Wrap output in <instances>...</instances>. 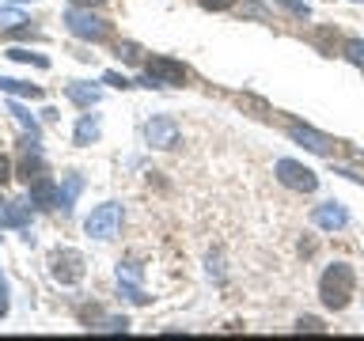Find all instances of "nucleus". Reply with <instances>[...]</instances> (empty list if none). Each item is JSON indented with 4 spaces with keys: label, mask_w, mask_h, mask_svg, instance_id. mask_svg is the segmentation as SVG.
<instances>
[{
    "label": "nucleus",
    "mask_w": 364,
    "mask_h": 341,
    "mask_svg": "<svg viewBox=\"0 0 364 341\" xmlns=\"http://www.w3.org/2000/svg\"><path fill=\"white\" fill-rule=\"evenodd\" d=\"M353 288H357V273H353V266H346V261L326 266V273L318 277V296H323V303L330 307V311L349 307Z\"/></svg>",
    "instance_id": "f257e3e1"
},
{
    "label": "nucleus",
    "mask_w": 364,
    "mask_h": 341,
    "mask_svg": "<svg viewBox=\"0 0 364 341\" xmlns=\"http://www.w3.org/2000/svg\"><path fill=\"white\" fill-rule=\"evenodd\" d=\"M144 72H148V80H152L156 87H182L190 80V68L182 61H175V57H164V53L148 57Z\"/></svg>",
    "instance_id": "f03ea898"
},
{
    "label": "nucleus",
    "mask_w": 364,
    "mask_h": 341,
    "mask_svg": "<svg viewBox=\"0 0 364 341\" xmlns=\"http://www.w3.org/2000/svg\"><path fill=\"white\" fill-rule=\"evenodd\" d=\"M65 27L73 31L76 38H84V42H107L110 38V23L91 16V8H73L65 16Z\"/></svg>",
    "instance_id": "7ed1b4c3"
},
{
    "label": "nucleus",
    "mask_w": 364,
    "mask_h": 341,
    "mask_svg": "<svg viewBox=\"0 0 364 341\" xmlns=\"http://www.w3.org/2000/svg\"><path fill=\"white\" fill-rule=\"evenodd\" d=\"M118 227H122V205H114V201L99 205V209L84 220V232H87L91 239H99V243L114 239V235H118Z\"/></svg>",
    "instance_id": "20e7f679"
},
{
    "label": "nucleus",
    "mask_w": 364,
    "mask_h": 341,
    "mask_svg": "<svg viewBox=\"0 0 364 341\" xmlns=\"http://www.w3.org/2000/svg\"><path fill=\"white\" fill-rule=\"evenodd\" d=\"M273 175H277L281 186H289L296 193H315V186H318L315 170L304 167V163H296V159H277V163H273Z\"/></svg>",
    "instance_id": "39448f33"
},
{
    "label": "nucleus",
    "mask_w": 364,
    "mask_h": 341,
    "mask_svg": "<svg viewBox=\"0 0 364 341\" xmlns=\"http://www.w3.org/2000/svg\"><path fill=\"white\" fill-rule=\"evenodd\" d=\"M53 281H61V284H76L80 277H84V254L80 250H61V254H53Z\"/></svg>",
    "instance_id": "423d86ee"
},
{
    "label": "nucleus",
    "mask_w": 364,
    "mask_h": 341,
    "mask_svg": "<svg viewBox=\"0 0 364 341\" xmlns=\"http://www.w3.org/2000/svg\"><path fill=\"white\" fill-rule=\"evenodd\" d=\"M118 288L129 303H148V296L141 288V266H136V261H118Z\"/></svg>",
    "instance_id": "0eeeda50"
},
{
    "label": "nucleus",
    "mask_w": 364,
    "mask_h": 341,
    "mask_svg": "<svg viewBox=\"0 0 364 341\" xmlns=\"http://www.w3.org/2000/svg\"><path fill=\"white\" fill-rule=\"evenodd\" d=\"M144 136H148L152 148H175L178 144V125L171 118H152L144 125Z\"/></svg>",
    "instance_id": "6e6552de"
},
{
    "label": "nucleus",
    "mask_w": 364,
    "mask_h": 341,
    "mask_svg": "<svg viewBox=\"0 0 364 341\" xmlns=\"http://www.w3.org/2000/svg\"><path fill=\"white\" fill-rule=\"evenodd\" d=\"M311 220H315V227H323V232H338V227L349 224V212L341 209V205L326 201V205H318V209L311 212Z\"/></svg>",
    "instance_id": "1a4fd4ad"
},
{
    "label": "nucleus",
    "mask_w": 364,
    "mask_h": 341,
    "mask_svg": "<svg viewBox=\"0 0 364 341\" xmlns=\"http://www.w3.org/2000/svg\"><path fill=\"white\" fill-rule=\"evenodd\" d=\"M292 141H300L304 148H311V152H318V156H330L334 152V141L330 136H323V133H315V129H307V125H292Z\"/></svg>",
    "instance_id": "9d476101"
},
{
    "label": "nucleus",
    "mask_w": 364,
    "mask_h": 341,
    "mask_svg": "<svg viewBox=\"0 0 364 341\" xmlns=\"http://www.w3.org/2000/svg\"><path fill=\"white\" fill-rule=\"evenodd\" d=\"M31 201L42 205V209H57V186L46 175H38V178L31 182Z\"/></svg>",
    "instance_id": "9b49d317"
},
{
    "label": "nucleus",
    "mask_w": 364,
    "mask_h": 341,
    "mask_svg": "<svg viewBox=\"0 0 364 341\" xmlns=\"http://www.w3.org/2000/svg\"><path fill=\"white\" fill-rule=\"evenodd\" d=\"M80 190H84V178H80V175H68V178H65V186L57 190V209H61V212H73V205H76V197H80Z\"/></svg>",
    "instance_id": "f8f14e48"
},
{
    "label": "nucleus",
    "mask_w": 364,
    "mask_h": 341,
    "mask_svg": "<svg viewBox=\"0 0 364 341\" xmlns=\"http://www.w3.org/2000/svg\"><path fill=\"white\" fill-rule=\"evenodd\" d=\"M0 227H27V209L19 201H0Z\"/></svg>",
    "instance_id": "ddd939ff"
},
{
    "label": "nucleus",
    "mask_w": 364,
    "mask_h": 341,
    "mask_svg": "<svg viewBox=\"0 0 364 341\" xmlns=\"http://www.w3.org/2000/svg\"><path fill=\"white\" fill-rule=\"evenodd\" d=\"M65 95L73 99V102H80V107H95V102H99V87H87V84H68V87H65Z\"/></svg>",
    "instance_id": "4468645a"
},
{
    "label": "nucleus",
    "mask_w": 364,
    "mask_h": 341,
    "mask_svg": "<svg viewBox=\"0 0 364 341\" xmlns=\"http://www.w3.org/2000/svg\"><path fill=\"white\" fill-rule=\"evenodd\" d=\"M0 91H8V95H31V99H42V87H31V84H23V80H11V76L0 80Z\"/></svg>",
    "instance_id": "2eb2a0df"
},
{
    "label": "nucleus",
    "mask_w": 364,
    "mask_h": 341,
    "mask_svg": "<svg viewBox=\"0 0 364 341\" xmlns=\"http://www.w3.org/2000/svg\"><path fill=\"white\" fill-rule=\"evenodd\" d=\"M99 136V118H91V114H84L76 125V144H91Z\"/></svg>",
    "instance_id": "dca6fc26"
},
{
    "label": "nucleus",
    "mask_w": 364,
    "mask_h": 341,
    "mask_svg": "<svg viewBox=\"0 0 364 341\" xmlns=\"http://www.w3.org/2000/svg\"><path fill=\"white\" fill-rule=\"evenodd\" d=\"M8 57H11V61H23V65H38V68L50 65L42 53H31V50H8Z\"/></svg>",
    "instance_id": "f3484780"
},
{
    "label": "nucleus",
    "mask_w": 364,
    "mask_h": 341,
    "mask_svg": "<svg viewBox=\"0 0 364 341\" xmlns=\"http://www.w3.org/2000/svg\"><path fill=\"white\" fill-rule=\"evenodd\" d=\"M346 57H349L357 68H364V42H360V38H349V42H346Z\"/></svg>",
    "instance_id": "a211bd4d"
},
{
    "label": "nucleus",
    "mask_w": 364,
    "mask_h": 341,
    "mask_svg": "<svg viewBox=\"0 0 364 341\" xmlns=\"http://www.w3.org/2000/svg\"><path fill=\"white\" fill-rule=\"evenodd\" d=\"M11 114H16V121H19V125H27V129H31V136H38V121H34L31 114L19 107V102H11Z\"/></svg>",
    "instance_id": "6ab92c4d"
},
{
    "label": "nucleus",
    "mask_w": 364,
    "mask_h": 341,
    "mask_svg": "<svg viewBox=\"0 0 364 341\" xmlns=\"http://www.w3.org/2000/svg\"><path fill=\"white\" fill-rule=\"evenodd\" d=\"M19 23H27L19 8H0V27H19Z\"/></svg>",
    "instance_id": "aec40b11"
},
{
    "label": "nucleus",
    "mask_w": 364,
    "mask_h": 341,
    "mask_svg": "<svg viewBox=\"0 0 364 341\" xmlns=\"http://www.w3.org/2000/svg\"><path fill=\"white\" fill-rule=\"evenodd\" d=\"M277 4H284V8L292 11V16H300V19H307V16H311V8H307L304 0H277Z\"/></svg>",
    "instance_id": "412c9836"
},
{
    "label": "nucleus",
    "mask_w": 364,
    "mask_h": 341,
    "mask_svg": "<svg viewBox=\"0 0 364 341\" xmlns=\"http://www.w3.org/2000/svg\"><path fill=\"white\" fill-rule=\"evenodd\" d=\"M118 57H122V61H141V50H136V45L133 42H125V45H118Z\"/></svg>",
    "instance_id": "4be33fe9"
},
{
    "label": "nucleus",
    "mask_w": 364,
    "mask_h": 341,
    "mask_svg": "<svg viewBox=\"0 0 364 341\" xmlns=\"http://www.w3.org/2000/svg\"><path fill=\"white\" fill-rule=\"evenodd\" d=\"M129 323H125V318H102V326H95L99 334H114V330H125Z\"/></svg>",
    "instance_id": "5701e85b"
},
{
    "label": "nucleus",
    "mask_w": 364,
    "mask_h": 341,
    "mask_svg": "<svg viewBox=\"0 0 364 341\" xmlns=\"http://www.w3.org/2000/svg\"><path fill=\"white\" fill-rule=\"evenodd\" d=\"M198 4L209 11H228V8H235V0H198Z\"/></svg>",
    "instance_id": "b1692460"
},
{
    "label": "nucleus",
    "mask_w": 364,
    "mask_h": 341,
    "mask_svg": "<svg viewBox=\"0 0 364 341\" xmlns=\"http://www.w3.org/2000/svg\"><path fill=\"white\" fill-rule=\"evenodd\" d=\"M296 330H307V334H318V330H323V323H318V318H300V323H296Z\"/></svg>",
    "instance_id": "393cba45"
},
{
    "label": "nucleus",
    "mask_w": 364,
    "mask_h": 341,
    "mask_svg": "<svg viewBox=\"0 0 364 341\" xmlns=\"http://www.w3.org/2000/svg\"><path fill=\"white\" fill-rule=\"evenodd\" d=\"M11 178V163H8V159L4 156H0V186H4V182Z\"/></svg>",
    "instance_id": "a878e982"
},
{
    "label": "nucleus",
    "mask_w": 364,
    "mask_h": 341,
    "mask_svg": "<svg viewBox=\"0 0 364 341\" xmlns=\"http://www.w3.org/2000/svg\"><path fill=\"white\" fill-rule=\"evenodd\" d=\"M107 84H114V87H129V80H122V76H114V72H110V76H107Z\"/></svg>",
    "instance_id": "bb28decb"
},
{
    "label": "nucleus",
    "mask_w": 364,
    "mask_h": 341,
    "mask_svg": "<svg viewBox=\"0 0 364 341\" xmlns=\"http://www.w3.org/2000/svg\"><path fill=\"white\" fill-rule=\"evenodd\" d=\"M76 8H95V4H107V0H73Z\"/></svg>",
    "instance_id": "cd10ccee"
},
{
    "label": "nucleus",
    "mask_w": 364,
    "mask_h": 341,
    "mask_svg": "<svg viewBox=\"0 0 364 341\" xmlns=\"http://www.w3.org/2000/svg\"><path fill=\"white\" fill-rule=\"evenodd\" d=\"M8 315V300H4V292H0V318Z\"/></svg>",
    "instance_id": "c85d7f7f"
}]
</instances>
